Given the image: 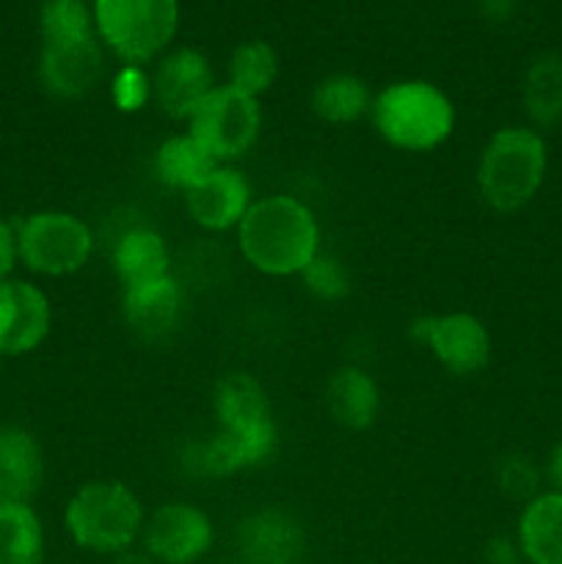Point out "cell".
Returning a JSON list of instances; mask_svg holds the SVG:
<instances>
[{
  "label": "cell",
  "instance_id": "obj_1",
  "mask_svg": "<svg viewBox=\"0 0 562 564\" xmlns=\"http://www.w3.org/2000/svg\"><path fill=\"white\" fill-rule=\"evenodd\" d=\"M237 242L259 273L301 275L320 253V226L301 198L264 196L248 207L237 226Z\"/></svg>",
  "mask_w": 562,
  "mask_h": 564
},
{
  "label": "cell",
  "instance_id": "obj_2",
  "mask_svg": "<svg viewBox=\"0 0 562 564\" xmlns=\"http://www.w3.org/2000/svg\"><path fill=\"white\" fill-rule=\"evenodd\" d=\"M545 169H549V149L538 130L501 127L479 154V193L496 213H518L538 196Z\"/></svg>",
  "mask_w": 562,
  "mask_h": 564
},
{
  "label": "cell",
  "instance_id": "obj_3",
  "mask_svg": "<svg viewBox=\"0 0 562 564\" xmlns=\"http://www.w3.org/2000/svg\"><path fill=\"white\" fill-rule=\"evenodd\" d=\"M372 124L395 149L430 152L455 130V108L439 86L428 80H400L372 99Z\"/></svg>",
  "mask_w": 562,
  "mask_h": 564
},
{
  "label": "cell",
  "instance_id": "obj_4",
  "mask_svg": "<svg viewBox=\"0 0 562 564\" xmlns=\"http://www.w3.org/2000/svg\"><path fill=\"white\" fill-rule=\"evenodd\" d=\"M141 499L116 479H94L75 490L64 510V527L75 545L94 554H121L143 532Z\"/></svg>",
  "mask_w": 562,
  "mask_h": 564
},
{
  "label": "cell",
  "instance_id": "obj_5",
  "mask_svg": "<svg viewBox=\"0 0 562 564\" xmlns=\"http://www.w3.org/2000/svg\"><path fill=\"white\" fill-rule=\"evenodd\" d=\"M94 22L105 47L127 66H141L163 53L180 25L176 0H97Z\"/></svg>",
  "mask_w": 562,
  "mask_h": 564
},
{
  "label": "cell",
  "instance_id": "obj_6",
  "mask_svg": "<svg viewBox=\"0 0 562 564\" xmlns=\"http://www.w3.org/2000/svg\"><path fill=\"white\" fill-rule=\"evenodd\" d=\"M14 235L17 259L31 273L50 279L77 273L94 253L91 226L66 209H39L25 215L14 224Z\"/></svg>",
  "mask_w": 562,
  "mask_h": 564
},
{
  "label": "cell",
  "instance_id": "obj_7",
  "mask_svg": "<svg viewBox=\"0 0 562 564\" xmlns=\"http://www.w3.org/2000/svg\"><path fill=\"white\" fill-rule=\"evenodd\" d=\"M262 130L259 99L237 91L229 83L215 86L187 119V132L213 154L218 163H229L257 143Z\"/></svg>",
  "mask_w": 562,
  "mask_h": 564
},
{
  "label": "cell",
  "instance_id": "obj_8",
  "mask_svg": "<svg viewBox=\"0 0 562 564\" xmlns=\"http://www.w3.org/2000/svg\"><path fill=\"white\" fill-rule=\"evenodd\" d=\"M411 336L422 341L435 361L446 372L457 378H468L488 367L490 361V334L468 312H450V314H430L411 323Z\"/></svg>",
  "mask_w": 562,
  "mask_h": 564
},
{
  "label": "cell",
  "instance_id": "obj_9",
  "mask_svg": "<svg viewBox=\"0 0 562 564\" xmlns=\"http://www.w3.org/2000/svg\"><path fill=\"white\" fill-rule=\"evenodd\" d=\"M143 551L160 564H193L213 549V521L187 501L160 505L143 523Z\"/></svg>",
  "mask_w": 562,
  "mask_h": 564
},
{
  "label": "cell",
  "instance_id": "obj_10",
  "mask_svg": "<svg viewBox=\"0 0 562 564\" xmlns=\"http://www.w3.org/2000/svg\"><path fill=\"white\" fill-rule=\"evenodd\" d=\"M53 308L44 290L25 279L0 281V358L28 356L50 334Z\"/></svg>",
  "mask_w": 562,
  "mask_h": 564
},
{
  "label": "cell",
  "instance_id": "obj_11",
  "mask_svg": "<svg viewBox=\"0 0 562 564\" xmlns=\"http://www.w3.org/2000/svg\"><path fill=\"white\" fill-rule=\"evenodd\" d=\"M215 88L213 66L198 50L180 47L163 55L152 75V97L171 119H191Z\"/></svg>",
  "mask_w": 562,
  "mask_h": 564
},
{
  "label": "cell",
  "instance_id": "obj_12",
  "mask_svg": "<svg viewBox=\"0 0 562 564\" xmlns=\"http://www.w3.org/2000/svg\"><path fill=\"white\" fill-rule=\"evenodd\" d=\"M251 204V187H248L246 176L231 169L229 163H220L213 174L204 176L196 187L185 193L187 215L209 231H226L231 226H240Z\"/></svg>",
  "mask_w": 562,
  "mask_h": 564
},
{
  "label": "cell",
  "instance_id": "obj_13",
  "mask_svg": "<svg viewBox=\"0 0 562 564\" xmlns=\"http://www.w3.org/2000/svg\"><path fill=\"white\" fill-rule=\"evenodd\" d=\"M306 549V532L284 510H259L237 529V551L246 564H298Z\"/></svg>",
  "mask_w": 562,
  "mask_h": 564
},
{
  "label": "cell",
  "instance_id": "obj_14",
  "mask_svg": "<svg viewBox=\"0 0 562 564\" xmlns=\"http://www.w3.org/2000/svg\"><path fill=\"white\" fill-rule=\"evenodd\" d=\"M39 75L44 88L61 99L86 97L105 75V55L99 36L75 44H42Z\"/></svg>",
  "mask_w": 562,
  "mask_h": 564
},
{
  "label": "cell",
  "instance_id": "obj_15",
  "mask_svg": "<svg viewBox=\"0 0 562 564\" xmlns=\"http://www.w3.org/2000/svg\"><path fill=\"white\" fill-rule=\"evenodd\" d=\"M279 446V430L273 424L253 430H218L207 444L196 446L193 466L209 477H229L235 471L262 466Z\"/></svg>",
  "mask_w": 562,
  "mask_h": 564
},
{
  "label": "cell",
  "instance_id": "obj_16",
  "mask_svg": "<svg viewBox=\"0 0 562 564\" xmlns=\"http://www.w3.org/2000/svg\"><path fill=\"white\" fill-rule=\"evenodd\" d=\"M182 308H185V297L174 275L121 292V312H125L127 325L147 341L165 339L171 330L180 328Z\"/></svg>",
  "mask_w": 562,
  "mask_h": 564
},
{
  "label": "cell",
  "instance_id": "obj_17",
  "mask_svg": "<svg viewBox=\"0 0 562 564\" xmlns=\"http://www.w3.org/2000/svg\"><path fill=\"white\" fill-rule=\"evenodd\" d=\"M44 452L36 435L17 424L0 427V499L28 501L42 490Z\"/></svg>",
  "mask_w": 562,
  "mask_h": 564
},
{
  "label": "cell",
  "instance_id": "obj_18",
  "mask_svg": "<svg viewBox=\"0 0 562 564\" xmlns=\"http://www.w3.org/2000/svg\"><path fill=\"white\" fill-rule=\"evenodd\" d=\"M325 408L331 419L345 430L372 427L380 413L378 383L361 367L336 369L325 386Z\"/></svg>",
  "mask_w": 562,
  "mask_h": 564
},
{
  "label": "cell",
  "instance_id": "obj_19",
  "mask_svg": "<svg viewBox=\"0 0 562 564\" xmlns=\"http://www.w3.org/2000/svg\"><path fill=\"white\" fill-rule=\"evenodd\" d=\"M114 270L121 292L171 275V253L163 237L154 229L138 226L125 231L114 246Z\"/></svg>",
  "mask_w": 562,
  "mask_h": 564
},
{
  "label": "cell",
  "instance_id": "obj_20",
  "mask_svg": "<svg viewBox=\"0 0 562 564\" xmlns=\"http://www.w3.org/2000/svg\"><path fill=\"white\" fill-rule=\"evenodd\" d=\"M518 549L532 564H562V494L534 496L518 518Z\"/></svg>",
  "mask_w": 562,
  "mask_h": 564
},
{
  "label": "cell",
  "instance_id": "obj_21",
  "mask_svg": "<svg viewBox=\"0 0 562 564\" xmlns=\"http://www.w3.org/2000/svg\"><path fill=\"white\" fill-rule=\"evenodd\" d=\"M215 416L220 430H253L273 424L268 394L248 372H229L215 386Z\"/></svg>",
  "mask_w": 562,
  "mask_h": 564
},
{
  "label": "cell",
  "instance_id": "obj_22",
  "mask_svg": "<svg viewBox=\"0 0 562 564\" xmlns=\"http://www.w3.org/2000/svg\"><path fill=\"white\" fill-rule=\"evenodd\" d=\"M218 160L191 135H171L154 152V174L163 182L165 187H174L182 191L185 196L191 187H196L198 182L207 174H213L218 169Z\"/></svg>",
  "mask_w": 562,
  "mask_h": 564
},
{
  "label": "cell",
  "instance_id": "obj_23",
  "mask_svg": "<svg viewBox=\"0 0 562 564\" xmlns=\"http://www.w3.org/2000/svg\"><path fill=\"white\" fill-rule=\"evenodd\" d=\"M0 564H44V527L28 501L0 499Z\"/></svg>",
  "mask_w": 562,
  "mask_h": 564
},
{
  "label": "cell",
  "instance_id": "obj_24",
  "mask_svg": "<svg viewBox=\"0 0 562 564\" xmlns=\"http://www.w3.org/2000/svg\"><path fill=\"white\" fill-rule=\"evenodd\" d=\"M523 108L534 127L549 130L562 121V55L545 53L523 75Z\"/></svg>",
  "mask_w": 562,
  "mask_h": 564
},
{
  "label": "cell",
  "instance_id": "obj_25",
  "mask_svg": "<svg viewBox=\"0 0 562 564\" xmlns=\"http://www.w3.org/2000/svg\"><path fill=\"white\" fill-rule=\"evenodd\" d=\"M369 86L356 75H331L314 86L312 110L328 124H350L372 108Z\"/></svg>",
  "mask_w": 562,
  "mask_h": 564
},
{
  "label": "cell",
  "instance_id": "obj_26",
  "mask_svg": "<svg viewBox=\"0 0 562 564\" xmlns=\"http://www.w3.org/2000/svg\"><path fill=\"white\" fill-rule=\"evenodd\" d=\"M279 77V55L268 42L240 44L229 58V86L259 99Z\"/></svg>",
  "mask_w": 562,
  "mask_h": 564
},
{
  "label": "cell",
  "instance_id": "obj_27",
  "mask_svg": "<svg viewBox=\"0 0 562 564\" xmlns=\"http://www.w3.org/2000/svg\"><path fill=\"white\" fill-rule=\"evenodd\" d=\"M42 28V44H75L97 39V22L94 11L83 0H47L39 17Z\"/></svg>",
  "mask_w": 562,
  "mask_h": 564
},
{
  "label": "cell",
  "instance_id": "obj_28",
  "mask_svg": "<svg viewBox=\"0 0 562 564\" xmlns=\"http://www.w3.org/2000/svg\"><path fill=\"white\" fill-rule=\"evenodd\" d=\"M303 286L312 292L320 301H342L350 292V275H347L345 264L328 253H317L306 270L301 273Z\"/></svg>",
  "mask_w": 562,
  "mask_h": 564
},
{
  "label": "cell",
  "instance_id": "obj_29",
  "mask_svg": "<svg viewBox=\"0 0 562 564\" xmlns=\"http://www.w3.org/2000/svg\"><path fill=\"white\" fill-rule=\"evenodd\" d=\"M496 482H499L501 494L510 496V499L516 501H523V505H529L534 496H540L538 468H534L532 460L523 455L501 457L499 466H496Z\"/></svg>",
  "mask_w": 562,
  "mask_h": 564
},
{
  "label": "cell",
  "instance_id": "obj_30",
  "mask_svg": "<svg viewBox=\"0 0 562 564\" xmlns=\"http://www.w3.org/2000/svg\"><path fill=\"white\" fill-rule=\"evenodd\" d=\"M152 97V80L141 66H125L114 80V99L121 110H138Z\"/></svg>",
  "mask_w": 562,
  "mask_h": 564
},
{
  "label": "cell",
  "instance_id": "obj_31",
  "mask_svg": "<svg viewBox=\"0 0 562 564\" xmlns=\"http://www.w3.org/2000/svg\"><path fill=\"white\" fill-rule=\"evenodd\" d=\"M17 264V235L14 224L0 218V281L9 279Z\"/></svg>",
  "mask_w": 562,
  "mask_h": 564
},
{
  "label": "cell",
  "instance_id": "obj_32",
  "mask_svg": "<svg viewBox=\"0 0 562 564\" xmlns=\"http://www.w3.org/2000/svg\"><path fill=\"white\" fill-rule=\"evenodd\" d=\"M477 9L485 20L507 22L518 9V0H477Z\"/></svg>",
  "mask_w": 562,
  "mask_h": 564
},
{
  "label": "cell",
  "instance_id": "obj_33",
  "mask_svg": "<svg viewBox=\"0 0 562 564\" xmlns=\"http://www.w3.org/2000/svg\"><path fill=\"white\" fill-rule=\"evenodd\" d=\"M518 545H512L507 538H494L488 545H485V560L488 564H516Z\"/></svg>",
  "mask_w": 562,
  "mask_h": 564
},
{
  "label": "cell",
  "instance_id": "obj_34",
  "mask_svg": "<svg viewBox=\"0 0 562 564\" xmlns=\"http://www.w3.org/2000/svg\"><path fill=\"white\" fill-rule=\"evenodd\" d=\"M114 564H160L158 560H154L149 551H138V549H127L121 551V554H116V562Z\"/></svg>",
  "mask_w": 562,
  "mask_h": 564
},
{
  "label": "cell",
  "instance_id": "obj_35",
  "mask_svg": "<svg viewBox=\"0 0 562 564\" xmlns=\"http://www.w3.org/2000/svg\"><path fill=\"white\" fill-rule=\"evenodd\" d=\"M549 477H551V482H554V490H560L562 494V441L554 446V449H551Z\"/></svg>",
  "mask_w": 562,
  "mask_h": 564
}]
</instances>
